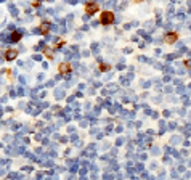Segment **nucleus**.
I'll return each instance as SVG.
<instances>
[{"mask_svg":"<svg viewBox=\"0 0 191 180\" xmlns=\"http://www.w3.org/2000/svg\"><path fill=\"white\" fill-rule=\"evenodd\" d=\"M100 21H101V24H111L112 21H114V13L103 11L101 15H100Z\"/></svg>","mask_w":191,"mask_h":180,"instance_id":"nucleus-1","label":"nucleus"},{"mask_svg":"<svg viewBox=\"0 0 191 180\" xmlns=\"http://www.w3.org/2000/svg\"><path fill=\"white\" fill-rule=\"evenodd\" d=\"M96 11H98V5L95 2H90V3L85 5V13L87 15H95Z\"/></svg>","mask_w":191,"mask_h":180,"instance_id":"nucleus-2","label":"nucleus"},{"mask_svg":"<svg viewBox=\"0 0 191 180\" xmlns=\"http://www.w3.org/2000/svg\"><path fill=\"white\" fill-rule=\"evenodd\" d=\"M58 73H60V74H68V73H71V64H68V63L60 64V66H58Z\"/></svg>","mask_w":191,"mask_h":180,"instance_id":"nucleus-3","label":"nucleus"},{"mask_svg":"<svg viewBox=\"0 0 191 180\" xmlns=\"http://www.w3.org/2000/svg\"><path fill=\"white\" fill-rule=\"evenodd\" d=\"M177 37H178V35H177V34H173V32H169V34H166L164 40L167 42V44H173V42L177 40Z\"/></svg>","mask_w":191,"mask_h":180,"instance_id":"nucleus-4","label":"nucleus"},{"mask_svg":"<svg viewBox=\"0 0 191 180\" xmlns=\"http://www.w3.org/2000/svg\"><path fill=\"white\" fill-rule=\"evenodd\" d=\"M5 58L6 60H15L16 58V52H15V50H8V52L5 53Z\"/></svg>","mask_w":191,"mask_h":180,"instance_id":"nucleus-5","label":"nucleus"},{"mask_svg":"<svg viewBox=\"0 0 191 180\" xmlns=\"http://www.w3.org/2000/svg\"><path fill=\"white\" fill-rule=\"evenodd\" d=\"M186 64H188V68H191V60H189V61H186Z\"/></svg>","mask_w":191,"mask_h":180,"instance_id":"nucleus-6","label":"nucleus"}]
</instances>
